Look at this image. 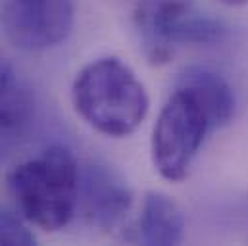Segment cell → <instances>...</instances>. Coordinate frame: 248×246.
<instances>
[{"label": "cell", "instance_id": "1", "mask_svg": "<svg viewBox=\"0 0 248 246\" xmlns=\"http://www.w3.org/2000/svg\"><path fill=\"white\" fill-rule=\"evenodd\" d=\"M75 112L106 137L131 135L148 114V92L137 73L120 58L87 63L71 87Z\"/></svg>", "mask_w": 248, "mask_h": 246}, {"label": "cell", "instance_id": "2", "mask_svg": "<svg viewBox=\"0 0 248 246\" xmlns=\"http://www.w3.org/2000/svg\"><path fill=\"white\" fill-rule=\"evenodd\" d=\"M79 164L69 148L54 144L8 175V190L21 217L48 233L63 229L77 212Z\"/></svg>", "mask_w": 248, "mask_h": 246}, {"label": "cell", "instance_id": "3", "mask_svg": "<svg viewBox=\"0 0 248 246\" xmlns=\"http://www.w3.org/2000/svg\"><path fill=\"white\" fill-rule=\"evenodd\" d=\"M135 23L152 63H166L179 46H210L227 35L225 23L202 12L192 0H158L142 6Z\"/></svg>", "mask_w": 248, "mask_h": 246}, {"label": "cell", "instance_id": "4", "mask_svg": "<svg viewBox=\"0 0 248 246\" xmlns=\"http://www.w3.org/2000/svg\"><path fill=\"white\" fill-rule=\"evenodd\" d=\"M212 131L210 120L194 96L177 87L168 98L152 131V162L158 173L179 183L188 175V169Z\"/></svg>", "mask_w": 248, "mask_h": 246}, {"label": "cell", "instance_id": "5", "mask_svg": "<svg viewBox=\"0 0 248 246\" xmlns=\"http://www.w3.org/2000/svg\"><path fill=\"white\" fill-rule=\"evenodd\" d=\"M73 21V0H0V29L21 50L58 46L71 33Z\"/></svg>", "mask_w": 248, "mask_h": 246}, {"label": "cell", "instance_id": "6", "mask_svg": "<svg viewBox=\"0 0 248 246\" xmlns=\"http://www.w3.org/2000/svg\"><path fill=\"white\" fill-rule=\"evenodd\" d=\"M133 206L129 184L112 166L102 162H85L79 166L77 210L83 219L102 231L120 227Z\"/></svg>", "mask_w": 248, "mask_h": 246}, {"label": "cell", "instance_id": "7", "mask_svg": "<svg viewBox=\"0 0 248 246\" xmlns=\"http://www.w3.org/2000/svg\"><path fill=\"white\" fill-rule=\"evenodd\" d=\"M177 87L188 91L206 112L212 129L231 122L235 114V94L231 85L206 65H188L179 73Z\"/></svg>", "mask_w": 248, "mask_h": 246}, {"label": "cell", "instance_id": "8", "mask_svg": "<svg viewBox=\"0 0 248 246\" xmlns=\"http://www.w3.org/2000/svg\"><path fill=\"white\" fill-rule=\"evenodd\" d=\"M185 235V217L173 198L164 192H146L137 221V241L150 246L179 245Z\"/></svg>", "mask_w": 248, "mask_h": 246}, {"label": "cell", "instance_id": "9", "mask_svg": "<svg viewBox=\"0 0 248 246\" xmlns=\"http://www.w3.org/2000/svg\"><path fill=\"white\" fill-rule=\"evenodd\" d=\"M35 110L29 87L17 77L0 94V131H19L25 127Z\"/></svg>", "mask_w": 248, "mask_h": 246}, {"label": "cell", "instance_id": "10", "mask_svg": "<svg viewBox=\"0 0 248 246\" xmlns=\"http://www.w3.org/2000/svg\"><path fill=\"white\" fill-rule=\"evenodd\" d=\"M33 231L25 225V219L0 206V245L4 246H31L35 245Z\"/></svg>", "mask_w": 248, "mask_h": 246}, {"label": "cell", "instance_id": "11", "mask_svg": "<svg viewBox=\"0 0 248 246\" xmlns=\"http://www.w3.org/2000/svg\"><path fill=\"white\" fill-rule=\"evenodd\" d=\"M17 79V73L14 71V67L8 63V60L0 54V94Z\"/></svg>", "mask_w": 248, "mask_h": 246}, {"label": "cell", "instance_id": "12", "mask_svg": "<svg viewBox=\"0 0 248 246\" xmlns=\"http://www.w3.org/2000/svg\"><path fill=\"white\" fill-rule=\"evenodd\" d=\"M219 2H221V4H225V6H233V8L248 4V0H219Z\"/></svg>", "mask_w": 248, "mask_h": 246}]
</instances>
